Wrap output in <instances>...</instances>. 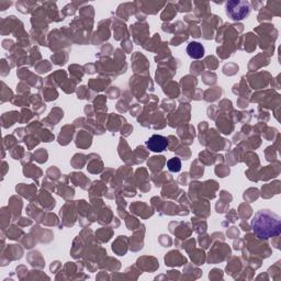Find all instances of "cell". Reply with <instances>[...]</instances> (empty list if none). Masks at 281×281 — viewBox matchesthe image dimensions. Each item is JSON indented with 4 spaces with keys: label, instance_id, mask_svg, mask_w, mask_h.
Here are the masks:
<instances>
[{
    "label": "cell",
    "instance_id": "1",
    "mask_svg": "<svg viewBox=\"0 0 281 281\" xmlns=\"http://www.w3.org/2000/svg\"><path fill=\"white\" fill-rule=\"evenodd\" d=\"M250 226L258 238L269 240L281 233V218L272 210L262 209L252 216Z\"/></svg>",
    "mask_w": 281,
    "mask_h": 281
},
{
    "label": "cell",
    "instance_id": "2",
    "mask_svg": "<svg viewBox=\"0 0 281 281\" xmlns=\"http://www.w3.org/2000/svg\"><path fill=\"white\" fill-rule=\"evenodd\" d=\"M228 16L233 21H240L250 14V4L245 0H231L226 6Z\"/></svg>",
    "mask_w": 281,
    "mask_h": 281
},
{
    "label": "cell",
    "instance_id": "3",
    "mask_svg": "<svg viewBox=\"0 0 281 281\" xmlns=\"http://www.w3.org/2000/svg\"><path fill=\"white\" fill-rule=\"evenodd\" d=\"M146 146H148L150 150L154 152V153H162V152H164L167 148L168 140L167 138L155 134V136H152L146 140Z\"/></svg>",
    "mask_w": 281,
    "mask_h": 281
},
{
    "label": "cell",
    "instance_id": "4",
    "mask_svg": "<svg viewBox=\"0 0 281 281\" xmlns=\"http://www.w3.org/2000/svg\"><path fill=\"white\" fill-rule=\"evenodd\" d=\"M187 54L194 60H200L204 56V48L199 42H190L187 48Z\"/></svg>",
    "mask_w": 281,
    "mask_h": 281
},
{
    "label": "cell",
    "instance_id": "5",
    "mask_svg": "<svg viewBox=\"0 0 281 281\" xmlns=\"http://www.w3.org/2000/svg\"><path fill=\"white\" fill-rule=\"evenodd\" d=\"M167 167L172 172H178L182 170V162L177 157H175V158H172L167 162Z\"/></svg>",
    "mask_w": 281,
    "mask_h": 281
}]
</instances>
